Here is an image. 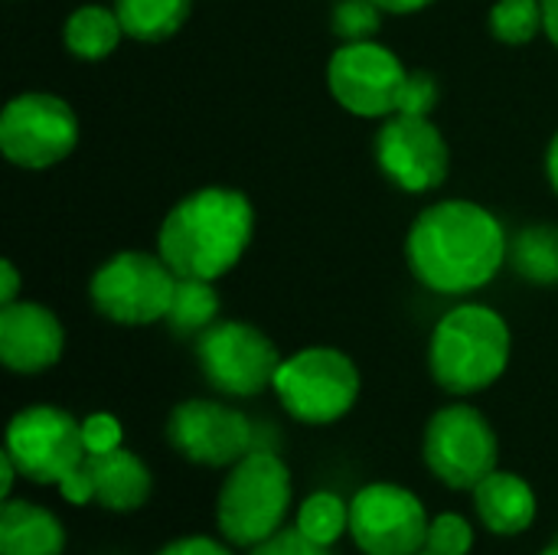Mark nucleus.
<instances>
[{
    "instance_id": "nucleus-1",
    "label": "nucleus",
    "mask_w": 558,
    "mask_h": 555,
    "mask_svg": "<svg viewBox=\"0 0 558 555\" xmlns=\"http://www.w3.org/2000/svg\"><path fill=\"white\" fill-rule=\"evenodd\" d=\"M510 239L497 216L468 200L428 206L409 229L412 275L435 294H468L497 278Z\"/></svg>"
},
{
    "instance_id": "nucleus-2",
    "label": "nucleus",
    "mask_w": 558,
    "mask_h": 555,
    "mask_svg": "<svg viewBox=\"0 0 558 555\" xmlns=\"http://www.w3.org/2000/svg\"><path fill=\"white\" fill-rule=\"evenodd\" d=\"M255 232V209L245 193L203 186L183 196L163 219L157 255L177 278L216 281L239 265Z\"/></svg>"
},
{
    "instance_id": "nucleus-3",
    "label": "nucleus",
    "mask_w": 558,
    "mask_h": 555,
    "mask_svg": "<svg viewBox=\"0 0 558 555\" xmlns=\"http://www.w3.org/2000/svg\"><path fill=\"white\" fill-rule=\"evenodd\" d=\"M510 363V327L484 304H461L448 311L428 347V366L445 393L471 396L494 386Z\"/></svg>"
},
{
    "instance_id": "nucleus-4",
    "label": "nucleus",
    "mask_w": 558,
    "mask_h": 555,
    "mask_svg": "<svg viewBox=\"0 0 558 555\" xmlns=\"http://www.w3.org/2000/svg\"><path fill=\"white\" fill-rule=\"evenodd\" d=\"M291 507V471L271 455L252 448L242 461L229 468V478L216 500L219 533L242 550H255L284 530V517Z\"/></svg>"
},
{
    "instance_id": "nucleus-5",
    "label": "nucleus",
    "mask_w": 558,
    "mask_h": 555,
    "mask_svg": "<svg viewBox=\"0 0 558 555\" xmlns=\"http://www.w3.org/2000/svg\"><path fill=\"white\" fill-rule=\"evenodd\" d=\"M271 389L291 419L304 425H330L356 406L360 370L333 347H307L281 360Z\"/></svg>"
},
{
    "instance_id": "nucleus-6",
    "label": "nucleus",
    "mask_w": 558,
    "mask_h": 555,
    "mask_svg": "<svg viewBox=\"0 0 558 555\" xmlns=\"http://www.w3.org/2000/svg\"><path fill=\"white\" fill-rule=\"evenodd\" d=\"M177 281V272L160 255L121 252L92 275L88 294L101 317L124 327H144L167 317Z\"/></svg>"
},
{
    "instance_id": "nucleus-7",
    "label": "nucleus",
    "mask_w": 558,
    "mask_h": 555,
    "mask_svg": "<svg viewBox=\"0 0 558 555\" xmlns=\"http://www.w3.org/2000/svg\"><path fill=\"white\" fill-rule=\"evenodd\" d=\"M196 360L203 379L226 396H258L275 386L281 370L278 347L252 324L216 321L196 337Z\"/></svg>"
},
{
    "instance_id": "nucleus-8",
    "label": "nucleus",
    "mask_w": 558,
    "mask_h": 555,
    "mask_svg": "<svg viewBox=\"0 0 558 555\" xmlns=\"http://www.w3.org/2000/svg\"><path fill=\"white\" fill-rule=\"evenodd\" d=\"M497 432L477 409L458 402L432 415L425 429V464L441 484L474 491L490 471H497Z\"/></svg>"
},
{
    "instance_id": "nucleus-9",
    "label": "nucleus",
    "mask_w": 558,
    "mask_h": 555,
    "mask_svg": "<svg viewBox=\"0 0 558 555\" xmlns=\"http://www.w3.org/2000/svg\"><path fill=\"white\" fill-rule=\"evenodd\" d=\"M3 451L33 484H62L85 458L82 422L56 406L20 409L7 425Z\"/></svg>"
},
{
    "instance_id": "nucleus-10",
    "label": "nucleus",
    "mask_w": 558,
    "mask_h": 555,
    "mask_svg": "<svg viewBox=\"0 0 558 555\" xmlns=\"http://www.w3.org/2000/svg\"><path fill=\"white\" fill-rule=\"evenodd\" d=\"M78 144L75 111L46 92H26L7 101L0 114V150L10 164L46 170L65 160Z\"/></svg>"
},
{
    "instance_id": "nucleus-11",
    "label": "nucleus",
    "mask_w": 558,
    "mask_h": 555,
    "mask_svg": "<svg viewBox=\"0 0 558 555\" xmlns=\"http://www.w3.org/2000/svg\"><path fill=\"white\" fill-rule=\"evenodd\" d=\"M425 504L399 484H366L350 500V536L363 555H418L428 543Z\"/></svg>"
},
{
    "instance_id": "nucleus-12",
    "label": "nucleus",
    "mask_w": 558,
    "mask_h": 555,
    "mask_svg": "<svg viewBox=\"0 0 558 555\" xmlns=\"http://www.w3.org/2000/svg\"><path fill=\"white\" fill-rule=\"evenodd\" d=\"M405 65L376 39L343 43L327 65L330 95L356 118H389L399 108L405 85Z\"/></svg>"
},
{
    "instance_id": "nucleus-13",
    "label": "nucleus",
    "mask_w": 558,
    "mask_h": 555,
    "mask_svg": "<svg viewBox=\"0 0 558 555\" xmlns=\"http://www.w3.org/2000/svg\"><path fill=\"white\" fill-rule=\"evenodd\" d=\"M167 438L193 464L232 468L252 451L255 429L239 409L209 399H190L170 412Z\"/></svg>"
},
{
    "instance_id": "nucleus-14",
    "label": "nucleus",
    "mask_w": 558,
    "mask_h": 555,
    "mask_svg": "<svg viewBox=\"0 0 558 555\" xmlns=\"http://www.w3.org/2000/svg\"><path fill=\"white\" fill-rule=\"evenodd\" d=\"M376 164L386 180L405 193H428L448 177V144L441 131L418 114H389L376 134Z\"/></svg>"
},
{
    "instance_id": "nucleus-15",
    "label": "nucleus",
    "mask_w": 558,
    "mask_h": 555,
    "mask_svg": "<svg viewBox=\"0 0 558 555\" xmlns=\"http://www.w3.org/2000/svg\"><path fill=\"white\" fill-rule=\"evenodd\" d=\"M65 334L59 317L33 301H13L0 311V360L10 373H43L59 363Z\"/></svg>"
},
{
    "instance_id": "nucleus-16",
    "label": "nucleus",
    "mask_w": 558,
    "mask_h": 555,
    "mask_svg": "<svg viewBox=\"0 0 558 555\" xmlns=\"http://www.w3.org/2000/svg\"><path fill=\"white\" fill-rule=\"evenodd\" d=\"M474 507L484 527L497 536H520L536 520L533 487L510 471H490L474 487Z\"/></svg>"
},
{
    "instance_id": "nucleus-17",
    "label": "nucleus",
    "mask_w": 558,
    "mask_h": 555,
    "mask_svg": "<svg viewBox=\"0 0 558 555\" xmlns=\"http://www.w3.org/2000/svg\"><path fill=\"white\" fill-rule=\"evenodd\" d=\"M88 474L95 504H101L111 514H131L144 507L154 487L147 464L124 448L108 455H88Z\"/></svg>"
},
{
    "instance_id": "nucleus-18",
    "label": "nucleus",
    "mask_w": 558,
    "mask_h": 555,
    "mask_svg": "<svg viewBox=\"0 0 558 555\" xmlns=\"http://www.w3.org/2000/svg\"><path fill=\"white\" fill-rule=\"evenodd\" d=\"M65 530L46 507L3 500L0 507V555H62Z\"/></svg>"
},
{
    "instance_id": "nucleus-19",
    "label": "nucleus",
    "mask_w": 558,
    "mask_h": 555,
    "mask_svg": "<svg viewBox=\"0 0 558 555\" xmlns=\"http://www.w3.org/2000/svg\"><path fill=\"white\" fill-rule=\"evenodd\" d=\"M124 26L114 13V7H101V3H85L78 10L69 13L65 20V46L72 56L78 59H105L114 52V46L121 43Z\"/></svg>"
},
{
    "instance_id": "nucleus-20",
    "label": "nucleus",
    "mask_w": 558,
    "mask_h": 555,
    "mask_svg": "<svg viewBox=\"0 0 558 555\" xmlns=\"http://www.w3.org/2000/svg\"><path fill=\"white\" fill-rule=\"evenodd\" d=\"M114 13L128 36L160 43L186 23L190 0H114Z\"/></svg>"
},
{
    "instance_id": "nucleus-21",
    "label": "nucleus",
    "mask_w": 558,
    "mask_h": 555,
    "mask_svg": "<svg viewBox=\"0 0 558 555\" xmlns=\"http://www.w3.org/2000/svg\"><path fill=\"white\" fill-rule=\"evenodd\" d=\"M507 262L533 285H558V226H530L510 239Z\"/></svg>"
},
{
    "instance_id": "nucleus-22",
    "label": "nucleus",
    "mask_w": 558,
    "mask_h": 555,
    "mask_svg": "<svg viewBox=\"0 0 558 555\" xmlns=\"http://www.w3.org/2000/svg\"><path fill=\"white\" fill-rule=\"evenodd\" d=\"M219 317V294L213 288V281L203 278H180L170 311H167V327L177 337H199L203 330H209Z\"/></svg>"
},
{
    "instance_id": "nucleus-23",
    "label": "nucleus",
    "mask_w": 558,
    "mask_h": 555,
    "mask_svg": "<svg viewBox=\"0 0 558 555\" xmlns=\"http://www.w3.org/2000/svg\"><path fill=\"white\" fill-rule=\"evenodd\" d=\"M307 540L320 543V546H333L347 530H350V504L340 494L330 491H317L311 494L301 510H298V523H294Z\"/></svg>"
},
{
    "instance_id": "nucleus-24",
    "label": "nucleus",
    "mask_w": 558,
    "mask_h": 555,
    "mask_svg": "<svg viewBox=\"0 0 558 555\" xmlns=\"http://www.w3.org/2000/svg\"><path fill=\"white\" fill-rule=\"evenodd\" d=\"M543 29V0H497L490 7V33L500 43L523 46Z\"/></svg>"
},
{
    "instance_id": "nucleus-25",
    "label": "nucleus",
    "mask_w": 558,
    "mask_h": 555,
    "mask_svg": "<svg viewBox=\"0 0 558 555\" xmlns=\"http://www.w3.org/2000/svg\"><path fill=\"white\" fill-rule=\"evenodd\" d=\"M330 26L343 43H366L383 26V7L376 0H340L330 13Z\"/></svg>"
},
{
    "instance_id": "nucleus-26",
    "label": "nucleus",
    "mask_w": 558,
    "mask_h": 555,
    "mask_svg": "<svg viewBox=\"0 0 558 555\" xmlns=\"http://www.w3.org/2000/svg\"><path fill=\"white\" fill-rule=\"evenodd\" d=\"M474 550V530L464 517L458 514H441L428 527V543L425 553L432 555H471Z\"/></svg>"
},
{
    "instance_id": "nucleus-27",
    "label": "nucleus",
    "mask_w": 558,
    "mask_h": 555,
    "mask_svg": "<svg viewBox=\"0 0 558 555\" xmlns=\"http://www.w3.org/2000/svg\"><path fill=\"white\" fill-rule=\"evenodd\" d=\"M438 79L425 69L418 72H409L405 75V85H402V95H399V108L396 114H418V118H428L432 108L438 105Z\"/></svg>"
},
{
    "instance_id": "nucleus-28",
    "label": "nucleus",
    "mask_w": 558,
    "mask_h": 555,
    "mask_svg": "<svg viewBox=\"0 0 558 555\" xmlns=\"http://www.w3.org/2000/svg\"><path fill=\"white\" fill-rule=\"evenodd\" d=\"M82 442L88 455H108L121 448V422L108 412H95L82 419Z\"/></svg>"
},
{
    "instance_id": "nucleus-29",
    "label": "nucleus",
    "mask_w": 558,
    "mask_h": 555,
    "mask_svg": "<svg viewBox=\"0 0 558 555\" xmlns=\"http://www.w3.org/2000/svg\"><path fill=\"white\" fill-rule=\"evenodd\" d=\"M248 555H333V553H330V546H320V543L307 540L298 527H291V530H278L271 540L258 543V546H255Z\"/></svg>"
},
{
    "instance_id": "nucleus-30",
    "label": "nucleus",
    "mask_w": 558,
    "mask_h": 555,
    "mask_svg": "<svg viewBox=\"0 0 558 555\" xmlns=\"http://www.w3.org/2000/svg\"><path fill=\"white\" fill-rule=\"evenodd\" d=\"M157 555H232L229 546L209 540V536H183V540H173L167 543Z\"/></svg>"
},
{
    "instance_id": "nucleus-31",
    "label": "nucleus",
    "mask_w": 558,
    "mask_h": 555,
    "mask_svg": "<svg viewBox=\"0 0 558 555\" xmlns=\"http://www.w3.org/2000/svg\"><path fill=\"white\" fill-rule=\"evenodd\" d=\"M0 278H3V285H0V304H13L16 301V291H20V272H16V265L13 262H0Z\"/></svg>"
},
{
    "instance_id": "nucleus-32",
    "label": "nucleus",
    "mask_w": 558,
    "mask_h": 555,
    "mask_svg": "<svg viewBox=\"0 0 558 555\" xmlns=\"http://www.w3.org/2000/svg\"><path fill=\"white\" fill-rule=\"evenodd\" d=\"M0 474H3V481H0V497H3V500H10V491H13V481H16L20 468L13 464V458H10L7 451L0 455Z\"/></svg>"
},
{
    "instance_id": "nucleus-33",
    "label": "nucleus",
    "mask_w": 558,
    "mask_h": 555,
    "mask_svg": "<svg viewBox=\"0 0 558 555\" xmlns=\"http://www.w3.org/2000/svg\"><path fill=\"white\" fill-rule=\"evenodd\" d=\"M376 3L383 7V13H418L435 0H376Z\"/></svg>"
},
{
    "instance_id": "nucleus-34",
    "label": "nucleus",
    "mask_w": 558,
    "mask_h": 555,
    "mask_svg": "<svg viewBox=\"0 0 558 555\" xmlns=\"http://www.w3.org/2000/svg\"><path fill=\"white\" fill-rule=\"evenodd\" d=\"M543 29L558 46V0H543Z\"/></svg>"
},
{
    "instance_id": "nucleus-35",
    "label": "nucleus",
    "mask_w": 558,
    "mask_h": 555,
    "mask_svg": "<svg viewBox=\"0 0 558 555\" xmlns=\"http://www.w3.org/2000/svg\"><path fill=\"white\" fill-rule=\"evenodd\" d=\"M546 173H549V183H553V190L558 193V134L553 137L549 150H546Z\"/></svg>"
},
{
    "instance_id": "nucleus-36",
    "label": "nucleus",
    "mask_w": 558,
    "mask_h": 555,
    "mask_svg": "<svg viewBox=\"0 0 558 555\" xmlns=\"http://www.w3.org/2000/svg\"><path fill=\"white\" fill-rule=\"evenodd\" d=\"M539 555H558V543H556V546H549V550H543Z\"/></svg>"
},
{
    "instance_id": "nucleus-37",
    "label": "nucleus",
    "mask_w": 558,
    "mask_h": 555,
    "mask_svg": "<svg viewBox=\"0 0 558 555\" xmlns=\"http://www.w3.org/2000/svg\"><path fill=\"white\" fill-rule=\"evenodd\" d=\"M418 555H432V553H418Z\"/></svg>"
}]
</instances>
